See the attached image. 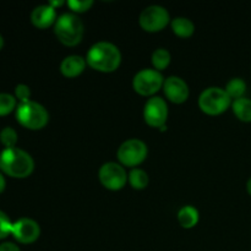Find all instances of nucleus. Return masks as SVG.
I'll return each mask as SVG.
<instances>
[{"mask_svg":"<svg viewBox=\"0 0 251 251\" xmlns=\"http://www.w3.org/2000/svg\"><path fill=\"white\" fill-rule=\"evenodd\" d=\"M86 63L98 73H114L122 64V53L115 44L100 41L88 49L86 54Z\"/></svg>","mask_w":251,"mask_h":251,"instance_id":"1","label":"nucleus"},{"mask_svg":"<svg viewBox=\"0 0 251 251\" xmlns=\"http://www.w3.org/2000/svg\"><path fill=\"white\" fill-rule=\"evenodd\" d=\"M0 171L15 179L28 178L34 171V161L28 152L19 147L4 149L0 152Z\"/></svg>","mask_w":251,"mask_h":251,"instance_id":"2","label":"nucleus"},{"mask_svg":"<svg viewBox=\"0 0 251 251\" xmlns=\"http://www.w3.org/2000/svg\"><path fill=\"white\" fill-rule=\"evenodd\" d=\"M85 33V26L80 17L73 12H65L56 19L54 34L58 41L66 47H75L81 43Z\"/></svg>","mask_w":251,"mask_h":251,"instance_id":"3","label":"nucleus"},{"mask_svg":"<svg viewBox=\"0 0 251 251\" xmlns=\"http://www.w3.org/2000/svg\"><path fill=\"white\" fill-rule=\"evenodd\" d=\"M16 120L20 125L28 130H42L47 126L49 122L48 110L41 103L28 100L25 103H19L15 110Z\"/></svg>","mask_w":251,"mask_h":251,"instance_id":"4","label":"nucleus"},{"mask_svg":"<svg viewBox=\"0 0 251 251\" xmlns=\"http://www.w3.org/2000/svg\"><path fill=\"white\" fill-rule=\"evenodd\" d=\"M229 96L221 87H208L201 92L199 96V108L205 114L216 117L227 112L228 108L232 107Z\"/></svg>","mask_w":251,"mask_h":251,"instance_id":"5","label":"nucleus"},{"mask_svg":"<svg viewBox=\"0 0 251 251\" xmlns=\"http://www.w3.org/2000/svg\"><path fill=\"white\" fill-rule=\"evenodd\" d=\"M149 154L147 145L140 139H129L123 142L117 151L118 163L123 167L136 168L144 163Z\"/></svg>","mask_w":251,"mask_h":251,"instance_id":"6","label":"nucleus"},{"mask_svg":"<svg viewBox=\"0 0 251 251\" xmlns=\"http://www.w3.org/2000/svg\"><path fill=\"white\" fill-rule=\"evenodd\" d=\"M163 75L154 69H142L132 77V88L137 95L144 97H153L163 88Z\"/></svg>","mask_w":251,"mask_h":251,"instance_id":"7","label":"nucleus"},{"mask_svg":"<svg viewBox=\"0 0 251 251\" xmlns=\"http://www.w3.org/2000/svg\"><path fill=\"white\" fill-rule=\"evenodd\" d=\"M171 15L161 5H150L145 7L139 16V25L145 32L156 33L171 25Z\"/></svg>","mask_w":251,"mask_h":251,"instance_id":"8","label":"nucleus"},{"mask_svg":"<svg viewBox=\"0 0 251 251\" xmlns=\"http://www.w3.org/2000/svg\"><path fill=\"white\" fill-rule=\"evenodd\" d=\"M98 179L103 188L110 191H119L126 185L127 173L125 167L117 162H107L98 171Z\"/></svg>","mask_w":251,"mask_h":251,"instance_id":"9","label":"nucleus"},{"mask_svg":"<svg viewBox=\"0 0 251 251\" xmlns=\"http://www.w3.org/2000/svg\"><path fill=\"white\" fill-rule=\"evenodd\" d=\"M168 119V105L162 97L153 96L149 98L144 107V120L149 126L161 127L166 126Z\"/></svg>","mask_w":251,"mask_h":251,"instance_id":"10","label":"nucleus"},{"mask_svg":"<svg viewBox=\"0 0 251 251\" xmlns=\"http://www.w3.org/2000/svg\"><path fill=\"white\" fill-rule=\"evenodd\" d=\"M11 235L21 244H32L38 240L41 235V227L32 218H20L12 225Z\"/></svg>","mask_w":251,"mask_h":251,"instance_id":"11","label":"nucleus"},{"mask_svg":"<svg viewBox=\"0 0 251 251\" xmlns=\"http://www.w3.org/2000/svg\"><path fill=\"white\" fill-rule=\"evenodd\" d=\"M163 92L167 100L174 104H183L190 96L188 83L179 76H169L164 78Z\"/></svg>","mask_w":251,"mask_h":251,"instance_id":"12","label":"nucleus"},{"mask_svg":"<svg viewBox=\"0 0 251 251\" xmlns=\"http://www.w3.org/2000/svg\"><path fill=\"white\" fill-rule=\"evenodd\" d=\"M56 9L51 7L49 4L38 5L31 12V22L36 28L47 29L48 27L55 25Z\"/></svg>","mask_w":251,"mask_h":251,"instance_id":"13","label":"nucleus"},{"mask_svg":"<svg viewBox=\"0 0 251 251\" xmlns=\"http://www.w3.org/2000/svg\"><path fill=\"white\" fill-rule=\"evenodd\" d=\"M87 63L86 58L81 55H68L61 60L60 73L64 77L75 78L80 76L85 71Z\"/></svg>","mask_w":251,"mask_h":251,"instance_id":"14","label":"nucleus"},{"mask_svg":"<svg viewBox=\"0 0 251 251\" xmlns=\"http://www.w3.org/2000/svg\"><path fill=\"white\" fill-rule=\"evenodd\" d=\"M176 217H178V222L181 228L191 229V228L198 226L199 220H200V213H199L198 208H195L194 206L186 205L178 211Z\"/></svg>","mask_w":251,"mask_h":251,"instance_id":"15","label":"nucleus"},{"mask_svg":"<svg viewBox=\"0 0 251 251\" xmlns=\"http://www.w3.org/2000/svg\"><path fill=\"white\" fill-rule=\"evenodd\" d=\"M171 27L173 33L179 38H190L195 33V25L188 17H176L172 19Z\"/></svg>","mask_w":251,"mask_h":251,"instance_id":"16","label":"nucleus"},{"mask_svg":"<svg viewBox=\"0 0 251 251\" xmlns=\"http://www.w3.org/2000/svg\"><path fill=\"white\" fill-rule=\"evenodd\" d=\"M232 110L238 120L243 123H251V100L243 97L232 102Z\"/></svg>","mask_w":251,"mask_h":251,"instance_id":"17","label":"nucleus"},{"mask_svg":"<svg viewBox=\"0 0 251 251\" xmlns=\"http://www.w3.org/2000/svg\"><path fill=\"white\" fill-rule=\"evenodd\" d=\"M149 174L141 168H132L127 173V183L135 190H144L149 185Z\"/></svg>","mask_w":251,"mask_h":251,"instance_id":"18","label":"nucleus"},{"mask_svg":"<svg viewBox=\"0 0 251 251\" xmlns=\"http://www.w3.org/2000/svg\"><path fill=\"white\" fill-rule=\"evenodd\" d=\"M225 91L232 100H239V98L244 97L245 92H247V82L240 77L230 78L226 85Z\"/></svg>","mask_w":251,"mask_h":251,"instance_id":"19","label":"nucleus"},{"mask_svg":"<svg viewBox=\"0 0 251 251\" xmlns=\"http://www.w3.org/2000/svg\"><path fill=\"white\" fill-rule=\"evenodd\" d=\"M172 61V55L169 53L168 49L166 48H158L152 53L151 55V63L152 66H153L154 70L157 71H163L166 70L169 66Z\"/></svg>","mask_w":251,"mask_h":251,"instance_id":"20","label":"nucleus"},{"mask_svg":"<svg viewBox=\"0 0 251 251\" xmlns=\"http://www.w3.org/2000/svg\"><path fill=\"white\" fill-rule=\"evenodd\" d=\"M17 100L14 95L10 93H0V117L10 114L11 112L16 110Z\"/></svg>","mask_w":251,"mask_h":251,"instance_id":"21","label":"nucleus"},{"mask_svg":"<svg viewBox=\"0 0 251 251\" xmlns=\"http://www.w3.org/2000/svg\"><path fill=\"white\" fill-rule=\"evenodd\" d=\"M17 140H19V136L14 127L6 126L0 130V142L2 146H5V149L16 147Z\"/></svg>","mask_w":251,"mask_h":251,"instance_id":"22","label":"nucleus"},{"mask_svg":"<svg viewBox=\"0 0 251 251\" xmlns=\"http://www.w3.org/2000/svg\"><path fill=\"white\" fill-rule=\"evenodd\" d=\"M66 5L73 11V14H82L93 6V1L92 0H69Z\"/></svg>","mask_w":251,"mask_h":251,"instance_id":"23","label":"nucleus"},{"mask_svg":"<svg viewBox=\"0 0 251 251\" xmlns=\"http://www.w3.org/2000/svg\"><path fill=\"white\" fill-rule=\"evenodd\" d=\"M12 225L14 223L10 221L9 216L5 212L0 211V240L5 239L9 234H11Z\"/></svg>","mask_w":251,"mask_h":251,"instance_id":"24","label":"nucleus"},{"mask_svg":"<svg viewBox=\"0 0 251 251\" xmlns=\"http://www.w3.org/2000/svg\"><path fill=\"white\" fill-rule=\"evenodd\" d=\"M15 98L19 100L20 103H25L31 100V90L27 85L25 83H19V85L15 87Z\"/></svg>","mask_w":251,"mask_h":251,"instance_id":"25","label":"nucleus"},{"mask_svg":"<svg viewBox=\"0 0 251 251\" xmlns=\"http://www.w3.org/2000/svg\"><path fill=\"white\" fill-rule=\"evenodd\" d=\"M0 251H21L16 244L11 242H5L0 244Z\"/></svg>","mask_w":251,"mask_h":251,"instance_id":"26","label":"nucleus"},{"mask_svg":"<svg viewBox=\"0 0 251 251\" xmlns=\"http://www.w3.org/2000/svg\"><path fill=\"white\" fill-rule=\"evenodd\" d=\"M5 188H6V180H5L4 174H2L1 171H0V194L5 190Z\"/></svg>","mask_w":251,"mask_h":251,"instance_id":"27","label":"nucleus"},{"mask_svg":"<svg viewBox=\"0 0 251 251\" xmlns=\"http://www.w3.org/2000/svg\"><path fill=\"white\" fill-rule=\"evenodd\" d=\"M48 4L50 5L51 7H54V9H55L56 6H61V5H64L65 2H64V1H49Z\"/></svg>","mask_w":251,"mask_h":251,"instance_id":"28","label":"nucleus"},{"mask_svg":"<svg viewBox=\"0 0 251 251\" xmlns=\"http://www.w3.org/2000/svg\"><path fill=\"white\" fill-rule=\"evenodd\" d=\"M247 190H248V193H249V195L251 196V178L248 180V183H247Z\"/></svg>","mask_w":251,"mask_h":251,"instance_id":"29","label":"nucleus"},{"mask_svg":"<svg viewBox=\"0 0 251 251\" xmlns=\"http://www.w3.org/2000/svg\"><path fill=\"white\" fill-rule=\"evenodd\" d=\"M2 47H4V38H2V36L0 34V50L2 49Z\"/></svg>","mask_w":251,"mask_h":251,"instance_id":"30","label":"nucleus"}]
</instances>
